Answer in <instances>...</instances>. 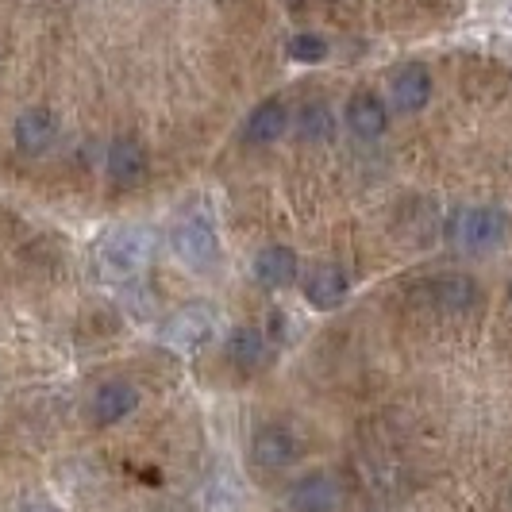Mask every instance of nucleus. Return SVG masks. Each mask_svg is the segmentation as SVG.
<instances>
[{
  "label": "nucleus",
  "instance_id": "obj_1",
  "mask_svg": "<svg viewBox=\"0 0 512 512\" xmlns=\"http://www.w3.org/2000/svg\"><path fill=\"white\" fill-rule=\"evenodd\" d=\"M512 231V220L505 208L497 205H474L462 208L455 216V243L466 255H493L505 247Z\"/></svg>",
  "mask_w": 512,
  "mask_h": 512
},
{
  "label": "nucleus",
  "instance_id": "obj_2",
  "mask_svg": "<svg viewBox=\"0 0 512 512\" xmlns=\"http://www.w3.org/2000/svg\"><path fill=\"white\" fill-rule=\"evenodd\" d=\"M147 258H151V235H147V231H131V228L112 231L101 243V251H97V262H101L104 278H112V282H128L135 274H143Z\"/></svg>",
  "mask_w": 512,
  "mask_h": 512
},
{
  "label": "nucleus",
  "instance_id": "obj_3",
  "mask_svg": "<svg viewBox=\"0 0 512 512\" xmlns=\"http://www.w3.org/2000/svg\"><path fill=\"white\" fill-rule=\"evenodd\" d=\"M436 93V77L424 62H401L393 77H389V104L401 112V116H416L432 104Z\"/></svg>",
  "mask_w": 512,
  "mask_h": 512
},
{
  "label": "nucleus",
  "instance_id": "obj_4",
  "mask_svg": "<svg viewBox=\"0 0 512 512\" xmlns=\"http://www.w3.org/2000/svg\"><path fill=\"white\" fill-rule=\"evenodd\" d=\"M147 170H151V154L143 147V139L120 135V139L108 143V151H104V174H108L112 185L135 189L139 181L147 178Z\"/></svg>",
  "mask_w": 512,
  "mask_h": 512
},
{
  "label": "nucleus",
  "instance_id": "obj_5",
  "mask_svg": "<svg viewBox=\"0 0 512 512\" xmlns=\"http://www.w3.org/2000/svg\"><path fill=\"white\" fill-rule=\"evenodd\" d=\"M339 501H343V489L328 470H308L285 493L289 512H335Z\"/></svg>",
  "mask_w": 512,
  "mask_h": 512
},
{
  "label": "nucleus",
  "instance_id": "obj_6",
  "mask_svg": "<svg viewBox=\"0 0 512 512\" xmlns=\"http://www.w3.org/2000/svg\"><path fill=\"white\" fill-rule=\"evenodd\" d=\"M424 293H428V305H436L447 316H470L486 297L482 285L474 282L470 274H439V278L424 285Z\"/></svg>",
  "mask_w": 512,
  "mask_h": 512
},
{
  "label": "nucleus",
  "instance_id": "obj_7",
  "mask_svg": "<svg viewBox=\"0 0 512 512\" xmlns=\"http://www.w3.org/2000/svg\"><path fill=\"white\" fill-rule=\"evenodd\" d=\"M301 293H305V301L312 308L332 312V308L347 305V297H351V278H347V270L335 266V262H316L305 274V282H301Z\"/></svg>",
  "mask_w": 512,
  "mask_h": 512
},
{
  "label": "nucleus",
  "instance_id": "obj_8",
  "mask_svg": "<svg viewBox=\"0 0 512 512\" xmlns=\"http://www.w3.org/2000/svg\"><path fill=\"white\" fill-rule=\"evenodd\" d=\"M178 255L185 258L189 266H197V270L220 262V235H216V228H212V220H208L205 212H193V216L181 220Z\"/></svg>",
  "mask_w": 512,
  "mask_h": 512
},
{
  "label": "nucleus",
  "instance_id": "obj_9",
  "mask_svg": "<svg viewBox=\"0 0 512 512\" xmlns=\"http://www.w3.org/2000/svg\"><path fill=\"white\" fill-rule=\"evenodd\" d=\"M12 139H16V151L39 158L58 143V116L51 108H24L12 124Z\"/></svg>",
  "mask_w": 512,
  "mask_h": 512
},
{
  "label": "nucleus",
  "instance_id": "obj_10",
  "mask_svg": "<svg viewBox=\"0 0 512 512\" xmlns=\"http://www.w3.org/2000/svg\"><path fill=\"white\" fill-rule=\"evenodd\" d=\"M293 128V112L285 108L282 97H266L251 108V116L243 120V139L251 147H266V143H278L285 131Z\"/></svg>",
  "mask_w": 512,
  "mask_h": 512
},
{
  "label": "nucleus",
  "instance_id": "obj_11",
  "mask_svg": "<svg viewBox=\"0 0 512 512\" xmlns=\"http://www.w3.org/2000/svg\"><path fill=\"white\" fill-rule=\"evenodd\" d=\"M297 436L285 428V424H262L255 436H251V459L262 470H285L297 462Z\"/></svg>",
  "mask_w": 512,
  "mask_h": 512
},
{
  "label": "nucleus",
  "instance_id": "obj_12",
  "mask_svg": "<svg viewBox=\"0 0 512 512\" xmlns=\"http://www.w3.org/2000/svg\"><path fill=\"white\" fill-rule=\"evenodd\" d=\"M139 401H143L139 385L124 382V378H112V382H104L93 393V424L97 428H112V424L128 420L131 412L139 409Z\"/></svg>",
  "mask_w": 512,
  "mask_h": 512
},
{
  "label": "nucleus",
  "instance_id": "obj_13",
  "mask_svg": "<svg viewBox=\"0 0 512 512\" xmlns=\"http://www.w3.org/2000/svg\"><path fill=\"white\" fill-rule=\"evenodd\" d=\"M251 274H255V282L262 289H285V285L297 282L301 258H297L293 247H285V243H266L255 255V262H251Z\"/></svg>",
  "mask_w": 512,
  "mask_h": 512
},
{
  "label": "nucleus",
  "instance_id": "obj_14",
  "mask_svg": "<svg viewBox=\"0 0 512 512\" xmlns=\"http://www.w3.org/2000/svg\"><path fill=\"white\" fill-rule=\"evenodd\" d=\"M343 120H347L351 135H359V139H382L389 131V104L378 93L359 89V93H351V101L343 108Z\"/></svg>",
  "mask_w": 512,
  "mask_h": 512
},
{
  "label": "nucleus",
  "instance_id": "obj_15",
  "mask_svg": "<svg viewBox=\"0 0 512 512\" xmlns=\"http://www.w3.org/2000/svg\"><path fill=\"white\" fill-rule=\"evenodd\" d=\"M270 355V339L262 328L255 324H239L231 328L228 339H224V359L235 366V370H258Z\"/></svg>",
  "mask_w": 512,
  "mask_h": 512
},
{
  "label": "nucleus",
  "instance_id": "obj_16",
  "mask_svg": "<svg viewBox=\"0 0 512 512\" xmlns=\"http://www.w3.org/2000/svg\"><path fill=\"white\" fill-rule=\"evenodd\" d=\"M293 128H297V135H301L305 143H328V139H335L339 120H335L332 104L320 101V97H312V101H305L301 108H297Z\"/></svg>",
  "mask_w": 512,
  "mask_h": 512
},
{
  "label": "nucleus",
  "instance_id": "obj_17",
  "mask_svg": "<svg viewBox=\"0 0 512 512\" xmlns=\"http://www.w3.org/2000/svg\"><path fill=\"white\" fill-rule=\"evenodd\" d=\"M285 54L289 62H301V66H316L328 58V39L316 35V31H297L289 43H285Z\"/></svg>",
  "mask_w": 512,
  "mask_h": 512
},
{
  "label": "nucleus",
  "instance_id": "obj_18",
  "mask_svg": "<svg viewBox=\"0 0 512 512\" xmlns=\"http://www.w3.org/2000/svg\"><path fill=\"white\" fill-rule=\"evenodd\" d=\"M285 4H293V8H305L308 0H285Z\"/></svg>",
  "mask_w": 512,
  "mask_h": 512
},
{
  "label": "nucleus",
  "instance_id": "obj_19",
  "mask_svg": "<svg viewBox=\"0 0 512 512\" xmlns=\"http://www.w3.org/2000/svg\"><path fill=\"white\" fill-rule=\"evenodd\" d=\"M505 297H509V308H512V282H509V293H505Z\"/></svg>",
  "mask_w": 512,
  "mask_h": 512
},
{
  "label": "nucleus",
  "instance_id": "obj_20",
  "mask_svg": "<svg viewBox=\"0 0 512 512\" xmlns=\"http://www.w3.org/2000/svg\"><path fill=\"white\" fill-rule=\"evenodd\" d=\"M509 505H512V489H509Z\"/></svg>",
  "mask_w": 512,
  "mask_h": 512
}]
</instances>
